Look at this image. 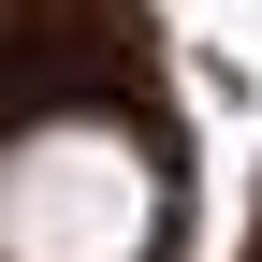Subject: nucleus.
<instances>
[{
  "mask_svg": "<svg viewBox=\"0 0 262 262\" xmlns=\"http://www.w3.org/2000/svg\"><path fill=\"white\" fill-rule=\"evenodd\" d=\"M160 175L117 117H29L0 146V262H146Z\"/></svg>",
  "mask_w": 262,
  "mask_h": 262,
  "instance_id": "nucleus-1",
  "label": "nucleus"
}]
</instances>
